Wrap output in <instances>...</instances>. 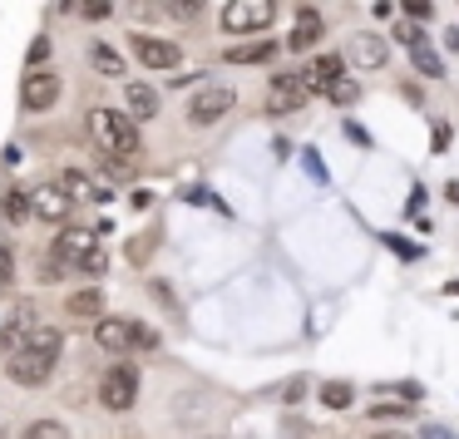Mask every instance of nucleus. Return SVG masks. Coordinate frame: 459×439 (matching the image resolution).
I'll return each instance as SVG.
<instances>
[{"label":"nucleus","instance_id":"25","mask_svg":"<svg viewBox=\"0 0 459 439\" xmlns=\"http://www.w3.org/2000/svg\"><path fill=\"white\" fill-rule=\"evenodd\" d=\"M356 94H360V90H356V84L346 80V74L326 84V99H331V104H356Z\"/></svg>","mask_w":459,"mask_h":439},{"label":"nucleus","instance_id":"24","mask_svg":"<svg viewBox=\"0 0 459 439\" xmlns=\"http://www.w3.org/2000/svg\"><path fill=\"white\" fill-rule=\"evenodd\" d=\"M21 439H70V429H65V425H55V419H35V425L25 429Z\"/></svg>","mask_w":459,"mask_h":439},{"label":"nucleus","instance_id":"29","mask_svg":"<svg viewBox=\"0 0 459 439\" xmlns=\"http://www.w3.org/2000/svg\"><path fill=\"white\" fill-rule=\"evenodd\" d=\"M60 188L70 193V198H84V193H90V178H84V173H65Z\"/></svg>","mask_w":459,"mask_h":439},{"label":"nucleus","instance_id":"30","mask_svg":"<svg viewBox=\"0 0 459 439\" xmlns=\"http://www.w3.org/2000/svg\"><path fill=\"white\" fill-rule=\"evenodd\" d=\"M395 40H405V45H425V30H420V25H410V21H400V25H395Z\"/></svg>","mask_w":459,"mask_h":439},{"label":"nucleus","instance_id":"10","mask_svg":"<svg viewBox=\"0 0 459 439\" xmlns=\"http://www.w3.org/2000/svg\"><path fill=\"white\" fill-rule=\"evenodd\" d=\"M301 104H307V84H301V74H272L267 109L272 114H297Z\"/></svg>","mask_w":459,"mask_h":439},{"label":"nucleus","instance_id":"11","mask_svg":"<svg viewBox=\"0 0 459 439\" xmlns=\"http://www.w3.org/2000/svg\"><path fill=\"white\" fill-rule=\"evenodd\" d=\"M94 346L109 350V356H124L134 346V321L129 316H100L94 321Z\"/></svg>","mask_w":459,"mask_h":439},{"label":"nucleus","instance_id":"4","mask_svg":"<svg viewBox=\"0 0 459 439\" xmlns=\"http://www.w3.org/2000/svg\"><path fill=\"white\" fill-rule=\"evenodd\" d=\"M277 15V0H228V11H222V30L232 35H257L272 25Z\"/></svg>","mask_w":459,"mask_h":439},{"label":"nucleus","instance_id":"2","mask_svg":"<svg viewBox=\"0 0 459 439\" xmlns=\"http://www.w3.org/2000/svg\"><path fill=\"white\" fill-rule=\"evenodd\" d=\"M90 139H94V149H100V153H109V159H129V163L139 159V149H143L134 119H129V114H119V109H94L90 114Z\"/></svg>","mask_w":459,"mask_h":439},{"label":"nucleus","instance_id":"13","mask_svg":"<svg viewBox=\"0 0 459 439\" xmlns=\"http://www.w3.org/2000/svg\"><path fill=\"white\" fill-rule=\"evenodd\" d=\"M124 109H129L134 124H149L153 114H159V90L143 84V80H129V84H124Z\"/></svg>","mask_w":459,"mask_h":439},{"label":"nucleus","instance_id":"23","mask_svg":"<svg viewBox=\"0 0 459 439\" xmlns=\"http://www.w3.org/2000/svg\"><path fill=\"white\" fill-rule=\"evenodd\" d=\"M351 400H356V390H351L346 380H331V385H321V405H326V409H346Z\"/></svg>","mask_w":459,"mask_h":439},{"label":"nucleus","instance_id":"20","mask_svg":"<svg viewBox=\"0 0 459 439\" xmlns=\"http://www.w3.org/2000/svg\"><path fill=\"white\" fill-rule=\"evenodd\" d=\"M25 212H30V202H25V188H5V193H0V218L11 222V228L25 218Z\"/></svg>","mask_w":459,"mask_h":439},{"label":"nucleus","instance_id":"17","mask_svg":"<svg viewBox=\"0 0 459 439\" xmlns=\"http://www.w3.org/2000/svg\"><path fill=\"white\" fill-rule=\"evenodd\" d=\"M35 326V306H15V316L0 326V346H5V356H11L15 346H25V336H30Z\"/></svg>","mask_w":459,"mask_h":439},{"label":"nucleus","instance_id":"32","mask_svg":"<svg viewBox=\"0 0 459 439\" xmlns=\"http://www.w3.org/2000/svg\"><path fill=\"white\" fill-rule=\"evenodd\" d=\"M400 5H405V15H415V21H425V15L435 11V5H429V0H400Z\"/></svg>","mask_w":459,"mask_h":439},{"label":"nucleus","instance_id":"22","mask_svg":"<svg viewBox=\"0 0 459 439\" xmlns=\"http://www.w3.org/2000/svg\"><path fill=\"white\" fill-rule=\"evenodd\" d=\"M90 60H94V70L109 74V80H119V74H124V60L109 50V45H90Z\"/></svg>","mask_w":459,"mask_h":439},{"label":"nucleus","instance_id":"8","mask_svg":"<svg viewBox=\"0 0 459 439\" xmlns=\"http://www.w3.org/2000/svg\"><path fill=\"white\" fill-rule=\"evenodd\" d=\"M94 247H100V228H60L50 257H60L65 271H74V262H80L84 252H94Z\"/></svg>","mask_w":459,"mask_h":439},{"label":"nucleus","instance_id":"33","mask_svg":"<svg viewBox=\"0 0 459 439\" xmlns=\"http://www.w3.org/2000/svg\"><path fill=\"white\" fill-rule=\"evenodd\" d=\"M11 271H15V262H11V252L0 247V287H5V281H11Z\"/></svg>","mask_w":459,"mask_h":439},{"label":"nucleus","instance_id":"14","mask_svg":"<svg viewBox=\"0 0 459 439\" xmlns=\"http://www.w3.org/2000/svg\"><path fill=\"white\" fill-rule=\"evenodd\" d=\"M346 60L351 65H360V70H385V40H380V35H356V40H351V50H346Z\"/></svg>","mask_w":459,"mask_h":439},{"label":"nucleus","instance_id":"36","mask_svg":"<svg viewBox=\"0 0 459 439\" xmlns=\"http://www.w3.org/2000/svg\"><path fill=\"white\" fill-rule=\"evenodd\" d=\"M370 439H410V435H400V429H380V435H370Z\"/></svg>","mask_w":459,"mask_h":439},{"label":"nucleus","instance_id":"21","mask_svg":"<svg viewBox=\"0 0 459 439\" xmlns=\"http://www.w3.org/2000/svg\"><path fill=\"white\" fill-rule=\"evenodd\" d=\"M410 60H415V70L425 74V80H439V74H445V60H439L429 45H410Z\"/></svg>","mask_w":459,"mask_h":439},{"label":"nucleus","instance_id":"26","mask_svg":"<svg viewBox=\"0 0 459 439\" xmlns=\"http://www.w3.org/2000/svg\"><path fill=\"white\" fill-rule=\"evenodd\" d=\"M104 267H109V262H104V252H100V247L84 252V257L74 262V271H84V277H104Z\"/></svg>","mask_w":459,"mask_h":439},{"label":"nucleus","instance_id":"1","mask_svg":"<svg viewBox=\"0 0 459 439\" xmlns=\"http://www.w3.org/2000/svg\"><path fill=\"white\" fill-rule=\"evenodd\" d=\"M60 356H65V336L55 326H40V321H35L25 346L11 350V380L25 390H40L45 380H50V370L60 366Z\"/></svg>","mask_w":459,"mask_h":439},{"label":"nucleus","instance_id":"15","mask_svg":"<svg viewBox=\"0 0 459 439\" xmlns=\"http://www.w3.org/2000/svg\"><path fill=\"white\" fill-rule=\"evenodd\" d=\"M65 316H70V321H80V326H90V321H100V316H104V297H100L94 287L74 291V297L65 301Z\"/></svg>","mask_w":459,"mask_h":439},{"label":"nucleus","instance_id":"7","mask_svg":"<svg viewBox=\"0 0 459 439\" xmlns=\"http://www.w3.org/2000/svg\"><path fill=\"white\" fill-rule=\"evenodd\" d=\"M129 50L139 55L143 70H178V65H183V50L173 40H163V35H134Z\"/></svg>","mask_w":459,"mask_h":439},{"label":"nucleus","instance_id":"27","mask_svg":"<svg viewBox=\"0 0 459 439\" xmlns=\"http://www.w3.org/2000/svg\"><path fill=\"white\" fill-rule=\"evenodd\" d=\"M134 350H159V331L143 326V321H134Z\"/></svg>","mask_w":459,"mask_h":439},{"label":"nucleus","instance_id":"5","mask_svg":"<svg viewBox=\"0 0 459 439\" xmlns=\"http://www.w3.org/2000/svg\"><path fill=\"white\" fill-rule=\"evenodd\" d=\"M134 400H139V370H134V366L104 370V380H100V405L114 409V415H124V409H134Z\"/></svg>","mask_w":459,"mask_h":439},{"label":"nucleus","instance_id":"16","mask_svg":"<svg viewBox=\"0 0 459 439\" xmlns=\"http://www.w3.org/2000/svg\"><path fill=\"white\" fill-rule=\"evenodd\" d=\"M321 35H326V21H321L316 11H301L297 15V30H291L287 50H311V45H321Z\"/></svg>","mask_w":459,"mask_h":439},{"label":"nucleus","instance_id":"28","mask_svg":"<svg viewBox=\"0 0 459 439\" xmlns=\"http://www.w3.org/2000/svg\"><path fill=\"white\" fill-rule=\"evenodd\" d=\"M169 5V15H178V21H193V15L203 11V0H163Z\"/></svg>","mask_w":459,"mask_h":439},{"label":"nucleus","instance_id":"6","mask_svg":"<svg viewBox=\"0 0 459 439\" xmlns=\"http://www.w3.org/2000/svg\"><path fill=\"white\" fill-rule=\"evenodd\" d=\"M60 74L55 70H30L25 74V84H21V109L25 114H50L55 104H60Z\"/></svg>","mask_w":459,"mask_h":439},{"label":"nucleus","instance_id":"3","mask_svg":"<svg viewBox=\"0 0 459 439\" xmlns=\"http://www.w3.org/2000/svg\"><path fill=\"white\" fill-rule=\"evenodd\" d=\"M232 104H238V94H232L228 84H203V90L188 99V124H193V129L222 124V119L232 114Z\"/></svg>","mask_w":459,"mask_h":439},{"label":"nucleus","instance_id":"19","mask_svg":"<svg viewBox=\"0 0 459 439\" xmlns=\"http://www.w3.org/2000/svg\"><path fill=\"white\" fill-rule=\"evenodd\" d=\"M159 242H163L159 228H143L139 237H129V267H149V257L159 252Z\"/></svg>","mask_w":459,"mask_h":439},{"label":"nucleus","instance_id":"35","mask_svg":"<svg viewBox=\"0 0 459 439\" xmlns=\"http://www.w3.org/2000/svg\"><path fill=\"white\" fill-rule=\"evenodd\" d=\"M104 11H109V0H84V15H94V21H100Z\"/></svg>","mask_w":459,"mask_h":439},{"label":"nucleus","instance_id":"31","mask_svg":"<svg viewBox=\"0 0 459 439\" xmlns=\"http://www.w3.org/2000/svg\"><path fill=\"white\" fill-rule=\"evenodd\" d=\"M45 60H50V35H40V40L30 45V70H40Z\"/></svg>","mask_w":459,"mask_h":439},{"label":"nucleus","instance_id":"34","mask_svg":"<svg viewBox=\"0 0 459 439\" xmlns=\"http://www.w3.org/2000/svg\"><path fill=\"white\" fill-rule=\"evenodd\" d=\"M405 415V405H376V419H400Z\"/></svg>","mask_w":459,"mask_h":439},{"label":"nucleus","instance_id":"9","mask_svg":"<svg viewBox=\"0 0 459 439\" xmlns=\"http://www.w3.org/2000/svg\"><path fill=\"white\" fill-rule=\"evenodd\" d=\"M25 202H30V212H35L40 222H65V218H70V208H74V198L60 188V183H45V188H35Z\"/></svg>","mask_w":459,"mask_h":439},{"label":"nucleus","instance_id":"12","mask_svg":"<svg viewBox=\"0 0 459 439\" xmlns=\"http://www.w3.org/2000/svg\"><path fill=\"white\" fill-rule=\"evenodd\" d=\"M341 74H346V55H316L301 70V84H307V94H326V84L341 80Z\"/></svg>","mask_w":459,"mask_h":439},{"label":"nucleus","instance_id":"18","mask_svg":"<svg viewBox=\"0 0 459 439\" xmlns=\"http://www.w3.org/2000/svg\"><path fill=\"white\" fill-rule=\"evenodd\" d=\"M267 60H277V40H252L228 50V65H267Z\"/></svg>","mask_w":459,"mask_h":439}]
</instances>
